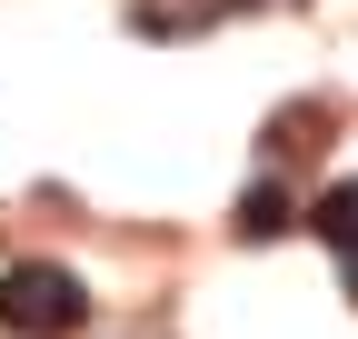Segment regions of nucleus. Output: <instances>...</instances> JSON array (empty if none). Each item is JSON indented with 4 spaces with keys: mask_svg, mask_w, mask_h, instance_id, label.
<instances>
[{
    "mask_svg": "<svg viewBox=\"0 0 358 339\" xmlns=\"http://www.w3.org/2000/svg\"><path fill=\"white\" fill-rule=\"evenodd\" d=\"M80 319H90V300H80L70 270L20 260L10 279H0V329H20V339H60V329H80Z\"/></svg>",
    "mask_w": 358,
    "mask_h": 339,
    "instance_id": "f257e3e1",
    "label": "nucleus"
},
{
    "mask_svg": "<svg viewBox=\"0 0 358 339\" xmlns=\"http://www.w3.org/2000/svg\"><path fill=\"white\" fill-rule=\"evenodd\" d=\"M308 230H319L338 260L358 270V180H338V190H319V209H308Z\"/></svg>",
    "mask_w": 358,
    "mask_h": 339,
    "instance_id": "f03ea898",
    "label": "nucleus"
},
{
    "mask_svg": "<svg viewBox=\"0 0 358 339\" xmlns=\"http://www.w3.org/2000/svg\"><path fill=\"white\" fill-rule=\"evenodd\" d=\"M289 220H299V209H289L279 180H249V190H239V240H279Z\"/></svg>",
    "mask_w": 358,
    "mask_h": 339,
    "instance_id": "7ed1b4c3",
    "label": "nucleus"
}]
</instances>
